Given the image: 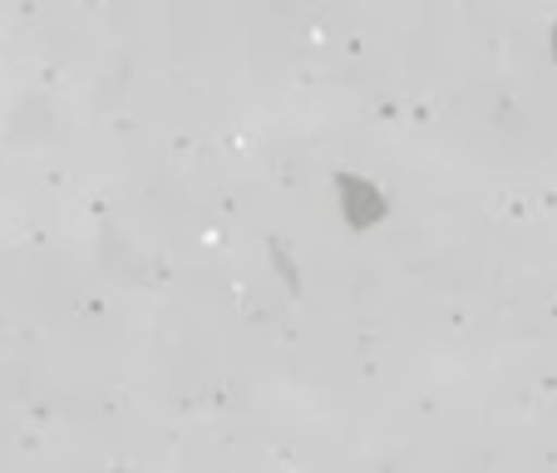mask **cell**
Masks as SVG:
<instances>
[{
    "label": "cell",
    "instance_id": "3",
    "mask_svg": "<svg viewBox=\"0 0 557 473\" xmlns=\"http://www.w3.org/2000/svg\"><path fill=\"white\" fill-rule=\"evenodd\" d=\"M547 50H553V60H557V25H553V35H547Z\"/></svg>",
    "mask_w": 557,
    "mask_h": 473
},
{
    "label": "cell",
    "instance_id": "1",
    "mask_svg": "<svg viewBox=\"0 0 557 473\" xmlns=\"http://www.w3.org/2000/svg\"><path fill=\"white\" fill-rule=\"evenodd\" d=\"M336 198H341V217H346V227H356V232L380 227V222L389 217V198L366 178V173L341 169L336 173Z\"/></svg>",
    "mask_w": 557,
    "mask_h": 473
},
{
    "label": "cell",
    "instance_id": "2",
    "mask_svg": "<svg viewBox=\"0 0 557 473\" xmlns=\"http://www.w3.org/2000/svg\"><path fill=\"white\" fill-rule=\"evenodd\" d=\"M272 262L282 266V282L292 286V291H301V272H296V262H292V252H286V242H272Z\"/></svg>",
    "mask_w": 557,
    "mask_h": 473
}]
</instances>
